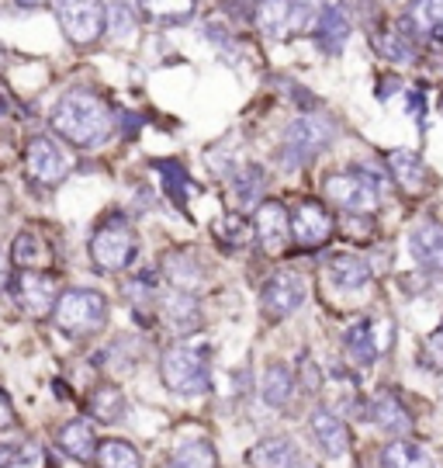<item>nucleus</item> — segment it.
<instances>
[{
  "label": "nucleus",
  "instance_id": "1",
  "mask_svg": "<svg viewBox=\"0 0 443 468\" xmlns=\"http://www.w3.org/2000/svg\"><path fill=\"white\" fill-rule=\"evenodd\" d=\"M49 122L52 133L77 150H98L115 135V112L94 90H66Z\"/></svg>",
  "mask_w": 443,
  "mask_h": 468
},
{
  "label": "nucleus",
  "instance_id": "2",
  "mask_svg": "<svg viewBox=\"0 0 443 468\" xmlns=\"http://www.w3.org/2000/svg\"><path fill=\"white\" fill-rule=\"evenodd\" d=\"M52 319H56V330L69 340H87L104 330L108 323V299L100 295L98 288H69L63 292L56 305H52Z\"/></svg>",
  "mask_w": 443,
  "mask_h": 468
},
{
  "label": "nucleus",
  "instance_id": "3",
  "mask_svg": "<svg viewBox=\"0 0 443 468\" xmlns=\"http://www.w3.org/2000/svg\"><path fill=\"white\" fill-rule=\"evenodd\" d=\"M332 143H336V125H332V118L319 115V112H309V115H298L295 122L288 125V133L280 139L278 160L288 170H295V167H301V164L315 160L319 153H326Z\"/></svg>",
  "mask_w": 443,
  "mask_h": 468
},
{
  "label": "nucleus",
  "instance_id": "4",
  "mask_svg": "<svg viewBox=\"0 0 443 468\" xmlns=\"http://www.w3.org/2000/svg\"><path fill=\"white\" fill-rule=\"evenodd\" d=\"M160 378L170 392L177 396H197L208 392L212 375H208V357L195 344H174L160 357Z\"/></svg>",
  "mask_w": 443,
  "mask_h": 468
},
{
  "label": "nucleus",
  "instance_id": "5",
  "mask_svg": "<svg viewBox=\"0 0 443 468\" xmlns=\"http://www.w3.org/2000/svg\"><path fill=\"white\" fill-rule=\"evenodd\" d=\"M135 253H139V236L125 218H108L90 236V261L104 274L125 271L135 261Z\"/></svg>",
  "mask_w": 443,
  "mask_h": 468
},
{
  "label": "nucleus",
  "instance_id": "6",
  "mask_svg": "<svg viewBox=\"0 0 443 468\" xmlns=\"http://www.w3.org/2000/svg\"><path fill=\"white\" fill-rule=\"evenodd\" d=\"M56 17L73 46H94L104 35L108 7L104 0H56Z\"/></svg>",
  "mask_w": 443,
  "mask_h": 468
},
{
  "label": "nucleus",
  "instance_id": "7",
  "mask_svg": "<svg viewBox=\"0 0 443 468\" xmlns=\"http://www.w3.org/2000/svg\"><path fill=\"white\" fill-rule=\"evenodd\" d=\"M326 195L336 208H343L350 216H371L381 205L378 185L361 170H343V174L326 177Z\"/></svg>",
  "mask_w": 443,
  "mask_h": 468
},
{
  "label": "nucleus",
  "instance_id": "8",
  "mask_svg": "<svg viewBox=\"0 0 443 468\" xmlns=\"http://www.w3.org/2000/svg\"><path fill=\"white\" fill-rule=\"evenodd\" d=\"M25 174H28L32 185L56 187L69 174V160L56 146V139H49V135H32L28 146H25Z\"/></svg>",
  "mask_w": 443,
  "mask_h": 468
},
{
  "label": "nucleus",
  "instance_id": "9",
  "mask_svg": "<svg viewBox=\"0 0 443 468\" xmlns=\"http://www.w3.org/2000/svg\"><path fill=\"white\" fill-rule=\"evenodd\" d=\"M260 299H263V313L270 319H288L305 305L309 284H305V278L298 271H278V274L267 278Z\"/></svg>",
  "mask_w": 443,
  "mask_h": 468
},
{
  "label": "nucleus",
  "instance_id": "10",
  "mask_svg": "<svg viewBox=\"0 0 443 468\" xmlns=\"http://www.w3.org/2000/svg\"><path fill=\"white\" fill-rule=\"evenodd\" d=\"M253 239L260 243L263 253L278 257L291 243V216L280 201H260L257 216H253Z\"/></svg>",
  "mask_w": 443,
  "mask_h": 468
},
{
  "label": "nucleus",
  "instance_id": "11",
  "mask_svg": "<svg viewBox=\"0 0 443 468\" xmlns=\"http://www.w3.org/2000/svg\"><path fill=\"white\" fill-rule=\"evenodd\" d=\"M11 292H15V302L21 305V313H28V316H49L56 299H59V288L52 282L49 274H42V271H21L11 284Z\"/></svg>",
  "mask_w": 443,
  "mask_h": 468
},
{
  "label": "nucleus",
  "instance_id": "12",
  "mask_svg": "<svg viewBox=\"0 0 443 468\" xmlns=\"http://www.w3.org/2000/svg\"><path fill=\"white\" fill-rule=\"evenodd\" d=\"M291 236L305 250H319V247H326L329 236H332V218H329V212L319 201H301L295 218H291Z\"/></svg>",
  "mask_w": 443,
  "mask_h": 468
},
{
  "label": "nucleus",
  "instance_id": "13",
  "mask_svg": "<svg viewBox=\"0 0 443 468\" xmlns=\"http://www.w3.org/2000/svg\"><path fill=\"white\" fill-rule=\"evenodd\" d=\"M409 253L419 268L443 274V226L433 218H423L409 229Z\"/></svg>",
  "mask_w": 443,
  "mask_h": 468
},
{
  "label": "nucleus",
  "instance_id": "14",
  "mask_svg": "<svg viewBox=\"0 0 443 468\" xmlns=\"http://www.w3.org/2000/svg\"><path fill=\"white\" fill-rule=\"evenodd\" d=\"M309 431L319 441V448L329 454V458H343L350 452V431L340 420V413H332L326 406H315L312 417H309Z\"/></svg>",
  "mask_w": 443,
  "mask_h": 468
},
{
  "label": "nucleus",
  "instance_id": "15",
  "mask_svg": "<svg viewBox=\"0 0 443 468\" xmlns=\"http://www.w3.org/2000/svg\"><path fill=\"white\" fill-rule=\"evenodd\" d=\"M350 28H353V21H350V11H346V4H326L322 11H319V21H315V32H319V42H322V49L326 52H336L346 46V38H350Z\"/></svg>",
  "mask_w": 443,
  "mask_h": 468
},
{
  "label": "nucleus",
  "instance_id": "16",
  "mask_svg": "<svg viewBox=\"0 0 443 468\" xmlns=\"http://www.w3.org/2000/svg\"><path fill=\"white\" fill-rule=\"evenodd\" d=\"M326 278L340 292H361L371 284V268H367V261L353 257V253H340L326 264Z\"/></svg>",
  "mask_w": 443,
  "mask_h": 468
},
{
  "label": "nucleus",
  "instance_id": "17",
  "mask_svg": "<svg viewBox=\"0 0 443 468\" xmlns=\"http://www.w3.org/2000/svg\"><path fill=\"white\" fill-rule=\"evenodd\" d=\"M388 170H392V177L398 181V187H402L406 195H419V191L427 187V164H423L419 153L392 150L388 153Z\"/></svg>",
  "mask_w": 443,
  "mask_h": 468
},
{
  "label": "nucleus",
  "instance_id": "18",
  "mask_svg": "<svg viewBox=\"0 0 443 468\" xmlns=\"http://www.w3.org/2000/svg\"><path fill=\"white\" fill-rule=\"evenodd\" d=\"M298 462V452L291 437H263L247 452L249 468H291Z\"/></svg>",
  "mask_w": 443,
  "mask_h": 468
},
{
  "label": "nucleus",
  "instance_id": "19",
  "mask_svg": "<svg viewBox=\"0 0 443 468\" xmlns=\"http://www.w3.org/2000/svg\"><path fill=\"white\" fill-rule=\"evenodd\" d=\"M163 274L177 292H195L205 284V264L191 250H174L163 261Z\"/></svg>",
  "mask_w": 443,
  "mask_h": 468
},
{
  "label": "nucleus",
  "instance_id": "20",
  "mask_svg": "<svg viewBox=\"0 0 443 468\" xmlns=\"http://www.w3.org/2000/svg\"><path fill=\"white\" fill-rule=\"evenodd\" d=\"M56 444H59V452L77 462H94V452H98V437L87 420H69L56 437Z\"/></svg>",
  "mask_w": 443,
  "mask_h": 468
},
{
  "label": "nucleus",
  "instance_id": "21",
  "mask_svg": "<svg viewBox=\"0 0 443 468\" xmlns=\"http://www.w3.org/2000/svg\"><path fill=\"white\" fill-rule=\"evenodd\" d=\"M371 417H374V423L385 434H409L412 431L409 410L402 406V399L395 392H381L378 399L371 402Z\"/></svg>",
  "mask_w": 443,
  "mask_h": 468
},
{
  "label": "nucleus",
  "instance_id": "22",
  "mask_svg": "<svg viewBox=\"0 0 443 468\" xmlns=\"http://www.w3.org/2000/svg\"><path fill=\"white\" fill-rule=\"evenodd\" d=\"M260 396L270 410H284L288 402L295 399V378H291V368H288V365H270V368L263 371Z\"/></svg>",
  "mask_w": 443,
  "mask_h": 468
},
{
  "label": "nucleus",
  "instance_id": "23",
  "mask_svg": "<svg viewBox=\"0 0 443 468\" xmlns=\"http://www.w3.org/2000/svg\"><path fill=\"white\" fill-rule=\"evenodd\" d=\"M291 4L295 0H257V28L267 38H280L291 32Z\"/></svg>",
  "mask_w": 443,
  "mask_h": 468
},
{
  "label": "nucleus",
  "instance_id": "24",
  "mask_svg": "<svg viewBox=\"0 0 443 468\" xmlns=\"http://www.w3.org/2000/svg\"><path fill=\"white\" fill-rule=\"evenodd\" d=\"M378 340H374V323L371 319H361V323H353L350 330H346V357L353 361V365H371L374 357H378Z\"/></svg>",
  "mask_w": 443,
  "mask_h": 468
},
{
  "label": "nucleus",
  "instance_id": "25",
  "mask_svg": "<svg viewBox=\"0 0 443 468\" xmlns=\"http://www.w3.org/2000/svg\"><path fill=\"white\" fill-rule=\"evenodd\" d=\"M381 468H437L423 444L412 441H392L381 452Z\"/></svg>",
  "mask_w": 443,
  "mask_h": 468
},
{
  "label": "nucleus",
  "instance_id": "26",
  "mask_svg": "<svg viewBox=\"0 0 443 468\" xmlns=\"http://www.w3.org/2000/svg\"><path fill=\"white\" fill-rule=\"evenodd\" d=\"M416 38L419 35L412 32L409 21H398L395 28L381 35V56L392 59V63H412L416 59Z\"/></svg>",
  "mask_w": 443,
  "mask_h": 468
},
{
  "label": "nucleus",
  "instance_id": "27",
  "mask_svg": "<svg viewBox=\"0 0 443 468\" xmlns=\"http://www.w3.org/2000/svg\"><path fill=\"white\" fill-rule=\"evenodd\" d=\"M135 7L142 11V17L160 21V25H177L197 11V0H135Z\"/></svg>",
  "mask_w": 443,
  "mask_h": 468
},
{
  "label": "nucleus",
  "instance_id": "28",
  "mask_svg": "<svg viewBox=\"0 0 443 468\" xmlns=\"http://www.w3.org/2000/svg\"><path fill=\"white\" fill-rule=\"evenodd\" d=\"M263 170L257 167V164H249V167H239L229 174V187L232 195H236V205L239 208H249V205H257L263 195Z\"/></svg>",
  "mask_w": 443,
  "mask_h": 468
},
{
  "label": "nucleus",
  "instance_id": "29",
  "mask_svg": "<svg viewBox=\"0 0 443 468\" xmlns=\"http://www.w3.org/2000/svg\"><path fill=\"white\" fill-rule=\"evenodd\" d=\"M163 316L166 323L174 326V330H181V334H187V330H195L197 326V302L191 299V292H170L163 299Z\"/></svg>",
  "mask_w": 443,
  "mask_h": 468
},
{
  "label": "nucleus",
  "instance_id": "30",
  "mask_svg": "<svg viewBox=\"0 0 443 468\" xmlns=\"http://www.w3.org/2000/svg\"><path fill=\"white\" fill-rule=\"evenodd\" d=\"M406 21L412 25L416 35L437 38V35H443V0H412Z\"/></svg>",
  "mask_w": 443,
  "mask_h": 468
},
{
  "label": "nucleus",
  "instance_id": "31",
  "mask_svg": "<svg viewBox=\"0 0 443 468\" xmlns=\"http://www.w3.org/2000/svg\"><path fill=\"white\" fill-rule=\"evenodd\" d=\"M11 257H15L17 268H25V271H38V268H46V264H49V250H46L42 236H35L32 229H25V233L15 236Z\"/></svg>",
  "mask_w": 443,
  "mask_h": 468
},
{
  "label": "nucleus",
  "instance_id": "32",
  "mask_svg": "<svg viewBox=\"0 0 443 468\" xmlns=\"http://www.w3.org/2000/svg\"><path fill=\"white\" fill-rule=\"evenodd\" d=\"M94 462L100 468H142V454L132 448L129 441H98V452H94Z\"/></svg>",
  "mask_w": 443,
  "mask_h": 468
},
{
  "label": "nucleus",
  "instance_id": "33",
  "mask_svg": "<svg viewBox=\"0 0 443 468\" xmlns=\"http://www.w3.org/2000/svg\"><path fill=\"white\" fill-rule=\"evenodd\" d=\"M125 410H129V402L121 396V388H115V385L94 388V396H90V413H94V420H100V423H118V420L125 417Z\"/></svg>",
  "mask_w": 443,
  "mask_h": 468
},
{
  "label": "nucleus",
  "instance_id": "34",
  "mask_svg": "<svg viewBox=\"0 0 443 468\" xmlns=\"http://www.w3.org/2000/svg\"><path fill=\"white\" fill-rule=\"evenodd\" d=\"M163 468H218V458L208 441H184Z\"/></svg>",
  "mask_w": 443,
  "mask_h": 468
},
{
  "label": "nucleus",
  "instance_id": "35",
  "mask_svg": "<svg viewBox=\"0 0 443 468\" xmlns=\"http://www.w3.org/2000/svg\"><path fill=\"white\" fill-rule=\"evenodd\" d=\"M215 239L226 247V250H243L253 239V226L243 216H226L215 222Z\"/></svg>",
  "mask_w": 443,
  "mask_h": 468
},
{
  "label": "nucleus",
  "instance_id": "36",
  "mask_svg": "<svg viewBox=\"0 0 443 468\" xmlns=\"http://www.w3.org/2000/svg\"><path fill=\"white\" fill-rule=\"evenodd\" d=\"M156 170L163 174V185H166V195L177 201V205H184V198H187V191H191V181H187V170L181 167V164H156Z\"/></svg>",
  "mask_w": 443,
  "mask_h": 468
},
{
  "label": "nucleus",
  "instance_id": "37",
  "mask_svg": "<svg viewBox=\"0 0 443 468\" xmlns=\"http://www.w3.org/2000/svg\"><path fill=\"white\" fill-rule=\"evenodd\" d=\"M104 28H111V35H115V38H129L132 28H135V17H132V11L125 7V4H115V7L108 11Z\"/></svg>",
  "mask_w": 443,
  "mask_h": 468
},
{
  "label": "nucleus",
  "instance_id": "38",
  "mask_svg": "<svg viewBox=\"0 0 443 468\" xmlns=\"http://www.w3.org/2000/svg\"><path fill=\"white\" fill-rule=\"evenodd\" d=\"M423 365L429 371H443V326L437 334H429L427 347H423Z\"/></svg>",
  "mask_w": 443,
  "mask_h": 468
},
{
  "label": "nucleus",
  "instance_id": "39",
  "mask_svg": "<svg viewBox=\"0 0 443 468\" xmlns=\"http://www.w3.org/2000/svg\"><path fill=\"white\" fill-rule=\"evenodd\" d=\"M156 292V278L153 274H142V278H132L129 284H125V295H129L135 305H146V299Z\"/></svg>",
  "mask_w": 443,
  "mask_h": 468
},
{
  "label": "nucleus",
  "instance_id": "40",
  "mask_svg": "<svg viewBox=\"0 0 443 468\" xmlns=\"http://www.w3.org/2000/svg\"><path fill=\"white\" fill-rule=\"evenodd\" d=\"M15 423V410H11V402H7V396L0 392V431H7Z\"/></svg>",
  "mask_w": 443,
  "mask_h": 468
},
{
  "label": "nucleus",
  "instance_id": "41",
  "mask_svg": "<svg viewBox=\"0 0 443 468\" xmlns=\"http://www.w3.org/2000/svg\"><path fill=\"white\" fill-rule=\"evenodd\" d=\"M11 284V261H7V253L0 250V292Z\"/></svg>",
  "mask_w": 443,
  "mask_h": 468
},
{
  "label": "nucleus",
  "instance_id": "42",
  "mask_svg": "<svg viewBox=\"0 0 443 468\" xmlns=\"http://www.w3.org/2000/svg\"><path fill=\"white\" fill-rule=\"evenodd\" d=\"M21 11H38V7H46L49 0H15Z\"/></svg>",
  "mask_w": 443,
  "mask_h": 468
},
{
  "label": "nucleus",
  "instance_id": "43",
  "mask_svg": "<svg viewBox=\"0 0 443 468\" xmlns=\"http://www.w3.org/2000/svg\"><path fill=\"white\" fill-rule=\"evenodd\" d=\"M326 4H329V0H298V7H305V11H312V15H315V11H322Z\"/></svg>",
  "mask_w": 443,
  "mask_h": 468
},
{
  "label": "nucleus",
  "instance_id": "44",
  "mask_svg": "<svg viewBox=\"0 0 443 468\" xmlns=\"http://www.w3.org/2000/svg\"><path fill=\"white\" fill-rule=\"evenodd\" d=\"M7 115H15V104L4 98V90H0V118H7Z\"/></svg>",
  "mask_w": 443,
  "mask_h": 468
},
{
  "label": "nucleus",
  "instance_id": "45",
  "mask_svg": "<svg viewBox=\"0 0 443 468\" xmlns=\"http://www.w3.org/2000/svg\"><path fill=\"white\" fill-rule=\"evenodd\" d=\"M7 458H11V452H7V448H0V468H7Z\"/></svg>",
  "mask_w": 443,
  "mask_h": 468
},
{
  "label": "nucleus",
  "instance_id": "46",
  "mask_svg": "<svg viewBox=\"0 0 443 468\" xmlns=\"http://www.w3.org/2000/svg\"><path fill=\"white\" fill-rule=\"evenodd\" d=\"M229 4H257V0H229Z\"/></svg>",
  "mask_w": 443,
  "mask_h": 468
},
{
  "label": "nucleus",
  "instance_id": "47",
  "mask_svg": "<svg viewBox=\"0 0 443 468\" xmlns=\"http://www.w3.org/2000/svg\"><path fill=\"white\" fill-rule=\"evenodd\" d=\"M440 115H443V98H440Z\"/></svg>",
  "mask_w": 443,
  "mask_h": 468
}]
</instances>
